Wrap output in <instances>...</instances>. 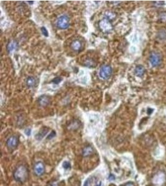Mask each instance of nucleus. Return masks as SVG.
<instances>
[{
	"label": "nucleus",
	"instance_id": "6e6552de",
	"mask_svg": "<svg viewBox=\"0 0 166 186\" xmlns=\"http://www.w3.org/2000/svg\"><path fill=\"white\" fill-rule=\"evenodd\" d=\"M100 27L104 32L109 31L112 29V25L107 21V19H103L100 23Z\"/></svg>",
	"mask_w": 166,
	"mask_h": 186
},
{
	"label": "nucleus",
	"instance_id": "9b49d317",
	"mask_svg": "<svg viewBox=\"0 0 166 186\" xmlns=\"http://www.w3.org/2000/svg\"><path fill=\"white\" fill-rule=\"evenodd\" d=\"M70 47H71V48L73 51L78 52L82 48V44L78 40H75L74 41L72 42L71 45H70Z\"/></svg>",
	"mask_w": 166,
	"mask_h": 186
},
{
	"label": "nucleus",
	"instance_id": "2eb2a0df",
	"mask_svg": "<svg viewBox=\"0 0 166 186\" xmlns=\"http://www.w3.org/2000/svg\"><path fill=\"white\" fill-rule=\"evenodd\" d=\"M85 66H86L88 68H94L95 67H96L97 63L95 62L94 60L92 58H88L85 60L84 62Z\"/></svg>",
	"mask_w": 166,
	"mask_h": 186
},
{
	"label": "nucleus",
	"instance_id": "5701e85b",
	"mask_svg": "<svg viewBox=\"0 0 166 186\" xmlns=\"http://www.w3.org/2000/svg\"><path fill=\"white\" fill-rule=\"evenodd\" d=\"M125 186H134V185L133 182H128L125 185Z\"/></svg>",
	"mask_w": 166,
	"mask_h": 186
},
{
	"label": "nucleus",
	"instance_id": "aec40b11",
	"mask_svg": "<svg viewBox=\"0 0 166 186\" xmlns=\"http://www.w3.org/2000/svg\"><path fill=\"white\" fill-rule=\"evenodd\" d=\"M70 163L69 161H65L63 163V167L65 169H69L70 168Z\"/></svg>",
	"mask_w": 166,
	"mask_h": 186
},
{
	"label": "nucleus",
	"instance_id": "1a4fd4ad",
	"mask_svg": "<svg viewBox=\"0 0 166 186\" xmlns=\"http://www.w3.org/2000/svg\"><path fill=\"white\" fill-rule=\"evenodd\" d=\"M17 47H18V42L16 41H14V40H13V41H9L7 45V47H6L7 51L9 53H10L13 52V50H16Z\"/></svg>",
	"mask_w": 166,
	"mask_h": 186
},
{
	"label": "nucleus",
	"instance_id": "f03ea898",
	"mask_svg": "<svg viewBox=\"0 0 166 186\" xmlns=\"http://www.w3.org/2000/svg\"><path fill=\"white\" fill-rule=\"evenodd\" d=\"M70 25L69 18L66 15H62L59 18L57 21V26L61 29H66Z\"/></svg>",
	"mask_w": 166,
	"mask_h": 186
},
{
	"label": "nucleus",
	"instance_id": "4be33fe9",
	"mask_svg": "<svg viewBox=\"0 0 166 186\" xmlns=\"http://www.w3.org/2000/svg\"><path fill=\"white\" fill-rule=\"evenodd\" d=\"M25 133H26L28 136H29L30 135H31V130H30L29 128H27L25 130Z\"/></svg>",
	"mask_w": 166,
	"mask_h": 186
},
{
	"label": "nucleus",
	"instance_id": "f3484780",
	"mask_svg": "<svg viewBox=\"0 0 166 186\" xmlns=\"http://www.w3.org/2000/svg\"><path fill=\"white\" fill-rule=\"evenodd\" d=\"M95 180V178L94 177H91L88 178L85 180V182H84L83 186H92L93 182H94V180Z\"/></svg>",
	"mask_w": 166,
	"mask_h": 186
},
{
	"label": "nucleus",
	"instance_id": "6ab92c4d",
	"mask_svg": "<svg viewBox=\"0 0 166 186\" xmlns=\"http://www.w3.org/2000/svg\"><path fill=\"white\" fill-rule=\"evenodd\" d=\"M41 31L42 32V34L44 35L45 37H48L49 36V33H48L47 30L46 29V27H41Z\"/></svg>",
	"mask_w": 166,
	"mask_h": 186
},
{
	"label": "nucleus",
	"instance_id": "9d476101",
	"mask_svg": "<svg viewBox=\"0 0 166 186\" xmlns=\"http://www.w3.org/2000/svg\"><path fill=\"white\" fill-rule=\"evenodd\" d=\"M145 68L142 65H138L134 69L135 74L138 77H142L145 73Z\"/></svg>",
	"mask_w": 166,
	"mask_h": 186
},
{
	"label": "nucleus",
	"instance_id": "423d86ee",
	"mask_svg": "<svg viewBox=\"0 0 166 186\" xmlns=\"http://www.w3.org/2000/svg\"><path fill=\"white\" fill-rule=\"evenodd\" d=\"M6 144L10 149L15 148L19 144L18 138L16 136L10 137L6 141Z\"/></svg>",
	"mask_w": 166,
	"mask_h": 186
},
{
	"label": "nucleus",
	"instance_id": "7ed1b4c3",
	"mask_svg": "<svg viewBox=\"0 0 166 186\" xmlns=\"http://www.w3.org/2000/svg\"><path fill=\"white\" fill-rule=\"evenodd\" d=\"M112 68L109 65H104L100 70V76L103 79H108L112 74Z\"/></svg>",
	"mask_w": 166,
	"mask_h": 186
},
{
	"label": "nucleus",
	"instance_id": "f8f14e48",
	"mask_svg": "<svg viewBox=\"0 0 166 186\" xmlns=\"http://www.w3.org/2000/svg\"><path fill=\"white\" fill-rule=\"evenodd\" d=\"M93 149L92 147L90 146H87V147H85L83 150L82 152V154L84 157H89V156L92 155L93 153Z\"/></svg>",
	"mask_w": 166,
	"mask_h": 186
},
{
	"label": "nucleus",
	"instance_id": "393cba45",
	"mask_svg": "<svg viewBox=\"0 0 166 186\" xmlns=\"http://www.w3.org/2000/svg\"><path fill=\"white\" fill-rule=\"evenodd\" d=\"M96 186H102V182L99 181L97 184H96Z\"/></svg>",
	"mask_w": 166,
	"mask_h": 186
},
{
	"label": "nucleus",
	"instance_id": "f257e3e1",
	"mask_svg": "<svg viewBox=\"0 0 166 186\" xmlns=\"http://www.w3.org/2000/svg\"><path fill=\"white\" fill-rule=\"evenodd\" d=\"M29 176V173L27 168L24 165H20L16 168L14 172V178L19 182H24L26 181Z\"/></svg>",
	"mask_w": 166,
	"mask_h": 186
},
{
	"label": "nucleus",
	"instance_id": "ddd939ff",
	"mask_svg": "<svg viewBox=\"0 0 166 186\" xmlns=\"http://www.w3.org/2000/svg\"><path fill=\"white\" fill-rule=\"evenodd\" d=\"M49 128L47 127H44L42 128L41 130H40L39 132L36 135V138L38 140H42L44 137L45 135H46L48 131H49Z\"/></svg>",
	"mask_w": 166,
	"mask_h": 186
},
{
	"label": "nucleus",
	"instance_id": "412c9836",
	"mask_svg": "<svg viewBox=\"0 0 166 186\" xmlns=\"http://www.w3.org/2000/svg\"><path fill=\"white\" fill-rule=\"evenodd\" d=\"M55 132L52 131L48 136L47 139H52V138H54V137H55Z\"/></svg>",
	"mask_w": 166,
	"mask_h": 186
},
{
	"label": "nucleus",
	"instance_id": "39448f33",
	"mask_svg": "<svg viewBox=\"0 0 166 186\" xmlns=\"http://www.w3.org/2000/svg\"><path fill=\"white\" fill-rule=\"evenodd\" d=\"M34 171L35 174H36L37 175L40 176V175H42L45 171L44 164L41 161L37 162L34 165Z\"/></svg>",
	"mask_w": 166,
	"mask_h": 186
},
{
	"label": "nucleus",
	"instance_id": "20e7f679",
	"mask_svg": "<svg viewBox=\"0 0 166 186\" xmlns=\"http://www.w3.org/2000/svg\"><path fill=\"white\" fill-rule=\"evenodd\" d=\"M149 62L153 67H156L161 63V56L158 52H153L149 57Z\"/></svg>",
	"mask_w": 166,
	"mask_h": 186
},
{
	"label": "nucleus",
	"instance_id": "4468645a",
	"mask_svg": "<svg viewBox=\"0 0 166 186\" xmlns=\"http://www.w3.org/2000/svg\"><path fill=\"white\" fill-rule=\"evenodd\" d=\"M37 84V80L33 77H29L26 80V84L29 87H34Z\"/></svg>",
	"mask_w": 166,
	"mask_h": 186
},
{
	"label": "nucleus",
	"instance_id": "a211bd4d",
	"mask_svg": "<svg viewBox=\"0 0 166 186\" xmlns=\"http://www.w3.org/2000/svg\"><path fill=\"white\" fill-rule=\"evenodd\" d=\"M62 78L61 77H58L55 78L52 80V82H53L54 84H59L60 82L62 81Z\"/></svg>",
	"mask_w": 166,
	"mask_h": 186
},
{
	"label": "nucleus",
	"instance_id": "b1692460",
	"mask_svg": "<svg viewBox=\"0 0 166 186\" xmlns=\"http://www.w3.org/2000/svg\"><path fill=\"white\" fill-rule=\"evenodd\" d=\"M109 179L110 180H113V179H114V176H113V175H111L109 177Z\"/></svg>",
	"mask_w": 166,
	"mask_h": 186
},
{
	"label": "nucleus",
	"instance_id": "dca6fc26",
	"mask_svg": "<svg viewBox=\"0 0 166 186\" xmlns=\"http://www.w3.org/2000/svg\"><path fill=\"white\" fill-rule=\"evenodd\" d=\"M79 125H80V122L78 120H73L72 122H71V123H70V125H69V128L76 129L79 127Z\"/></svg>",
	"mask_w": 166,
	"mask_h": 186
},
{
	"label": "nucleus",
	"instance_id": "0eeeda50",
	"mask_svg": "<svg viewBox=\"0 0 166 186\" xmlns=\"http://www.w3.org/2000/svg\"><path fill=\"white\" fill-rule=\"evenodd\" d=\"M50 102H51V99L47 95H42L38 99V103L39 105H41L42 107L47 106V105L50 104Z\"/></svg>",
	"mask_w": 166,
	"mask_h": 186
}]
</instances>
